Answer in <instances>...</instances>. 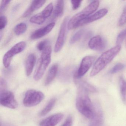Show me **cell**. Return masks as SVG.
<instances>
[{
    "mask_svg": "<svg viewBox=\"0 0 126 126\" xmlns=\"http://www.w3.org/2000/svg\"><path fill=\"white\" fill-rule=\"evenodd\" d=\"M88 92L84 88L79 86L76 106L78 111L86 118L91 119L94 114V105L88 94Z\"/></svg>",
    "mask_w": 126,
    "mask_h": 126,
    "instance_id": "1",
    "label": "cell"
},
{
    "mask_svg": "<svg viewBox=\"0 0 126 126\" xmlns=\"http://www.w3.org/2000/svg\"><path fill=\"white\" fill-rule=\"evenodd\" d=\"M121 49V46L118 45L102 53L95 62L90 73L91 76H95L101 71L115 57Z\"/></svg>",
    "mask_w": 126,
    "mask_h": 126,
    "instance_id": "2",
    "label": "cell"
},
{
    "mask_svg": "<svg viewBox=\"0 0 126 126\" xmlns=\"http://www.w3.org/2000/svg\"><path fill=\"white\" fill-rule=\"evenodd\" d=\"M119 85L122 99L123 102L126 104V81L122 77L119 79Z\"/></svg>",
    "mask_w": 126,
    "mask_h": 126,
    "instance_id": "19",
    "label": "cell"
},
{
    "mask_svg": "<svg viewBox=\"0 0 126 126\" xmlns=\"http://www.w3.org/2000/svg\"><path fill=\"white\" fill-rule=\"evenodd\" d=\"M69 20L68 17H66L61 24L59 35L54 46V51L55 53H58L60 51L64 46Z\"/></svg>",
    "mask_w": 126,
    "mask_h": 126,
    "instance_id": "7",
    "label": "cell"
},
{
    "mask_svg": "<svg viewBox=\"0 0 126 126\" xmlns=\"http://www.w3.org/2000/svg\"><path fill=\"white\" fill-rule=\"evenodd\" d=\"M72 9L73 10H76L78 9L80 6L82 1L81 0H71V1Z\"/></svg>",
    "mask_w": 126,
    "mask_h": 126,
    "instance_id": "33",
    "label": "cell"
},
{
    "mask_svg": "<svg viewBox=\"0 0 126 126\" xmlns=\"http://www.w3.org/2000/svg\"><path fill=\"white\" fill-rule=\"evenodd\" d=\"M51 52L52 48L49 45L42 52L39 64L34 75V79L36 81H39L41 79L44 75L47 68L50 63Z\"/></svg>",
    "mask_w": 126,
    "mask_h": 126,
    "instance_id": "4",
    "label": "cell"
},
{
    "mask_svg": "<svg viewBox=\"0 0 126 126\" xmlns=\"http://www.w3.org/2000/svg\"><path fill=\"white\" fill-rule=\"evenodd\" d=\"M26 46V43L25 42H19L15 44L5 54L3 58V63L6 68H8L10 66L14 56L22 52Z\"/></svg>",
    "mask_w": 126,
    "mask_h": 126,
    "instance_id": "6",
    "label": "cell"
},
{
    "mask_svg": "<svg viewBox=\"0 0 126 126\" xmlns=\"http://www.w3.org/2000/svg\"><path fill=\"white\" fill-rule=\"evenodd\" d=\"M125 66L124 64L119 63L116 64L110 71V73L114 74L119 71L122 70L124 68Z\"/></svg>",
    "mask_w": 126,
    "mask_h": 126,
    "instance_id": "26",
    "label": "cell"
},
{
    "mask_svg": "<svg viewBox=\"0 0 126 126\" xmlns=\"http://www.w3.org/2000/svg\"><path fill=\"white\" fill-rule=\"evenodd\" d=\"M126 37V29L121 32L118 35L116 39V43L120 45Z\"/></svg>",
    "mask_w": 126,
    "mask_h": 126,
    "instance_id": "28",
    "label": "cell"
},
{
    "mask_svg": "<svg viewBox=\"0 0 126 126\" xmlns=\"http://www.w3.org/2000/svg\"><path fill=\"white\" fill-rule=\"evenodd\" d=\"M48 41L47 40H44L40 42L37 46V48L40 51H43L47 46H48Z\"/></svg>",
    "mask_w": 126,
    "mask_h": 126,
    "instance_id": "29",
    "label": "cell"
},
{
    "mask_svg": "<svg viewBox=\"0 0 126 126\" xmlns=\"http://www.w3.org/2000/svg\"><path fill=\"white\" fill-rule=\"evenodd\" d=\"M7 19L5 16L1 15L0 16V30L2 31L4 29L7 24Z\"/></svg>",
    "mask_w": 126,
    "mask_h": 126,
    "instance_id": "30",
    "label": "cell"
},
{
    "mask_svg": "<svg viewBox=\"0 0 126 126\" xmlns=\"http://www.w3.org/2000/svg\"><path fill=\"white\" fill-rule=\"evenodd\" d=\"M0 125H1V126H12L11 125H10L8 124H4V123L2 124V123H1Z\"/></svg>",
    "mask_w": 126,
    "mask_h": 126,
    "instance_id": "35",
    "label": "cell"
},
{
    "mask_svg": "<svg viewBox=\"0 0 126 126\" xmlns=\"http://www.w3.org/2000/svg\"><path fill=\"white\" fill-rule=\"evenodd\" d=\"M88 126H102L104 123L103 112L100 105H94V114Z\"/></svg>",
    "mask_w": 126,
    "mask_h": 126,
    "instance_id": "11",
    "label": "cell"
},
{
    "mask_svg": "<svg viewBox=\"0 0 126 126\" xmlns=\"http://www.w3.org/2000/svg\"><path fill=\"white\" fill-rule=\"evenodd\" d=\"M46 2V0H33L32 1L29 8L23 15V17L24 18L28 17L34 12L42 7Z\"/></svg>",
    "mask_w": 126,
    "mask_h": 126,
    "instance_id": "16",
    "label": "cell"
},
{
    "mask_svg": "<svg viewBox=\"0 0 126 126\" xmlns=\"http://www.w3.org/2000/svg\"><path fill=\"white\" fill-rule=\"evenodd\" d=\"M73 121L72 116H68L64 122L63 123V124L61 126H72Z\"/></svg>",
    "mask_w": 126,
    "mask_h": 126,
    "instance_id": "34",
    "label": "cell"
},
{
    "mask_svg": "<svg viewBox=\"0 0 126 126\" xmlns=\"http://www.w3.org/2000/svg\"><path fill=\"white\" fill-rule=\"evenodd\" d=\"M126 23V5L125 6L122 14L118 21L119 26H122Z\"/></svg>",
    "mask_w": 126,
    "mask_h": 126,
    "instance_id": "27",
    "label": "cell"
},
{
    "mask_svg": "<svg viewBox=\"0 0 126 126\" xmlns=\"http://www.w3.org/2000/svg\"><path fill=\"white\" fill-rule=\"evenodd\" d=\"M76 82L79 86H80L84 88L88 92L94 93H95L97 91L96 89L94 86L84 81L77 80Z\"/></svg>",
    "mask_w": 126,
    "mask_h": 126,
    "instance_id": "23",
    "label": "cell"
},
{
    "mask_svg": "<svg viewBox=\"0 0 126 126\" xmlns=\"http://www.w3.org/2000/svg\"><path fill=\"white\" fill-rule=\"evenodd\" d=\"M94 57L92 56H86L82 60L80 66L75 74L76 79H79L86 74L91 67Z\"/></svg>",
    "mask_w": 126,
    "mask_h": 126,
    "instance_id": "9",
    "label": "cell"
},
{
    "mask_svg": "<svg viewBox=\"0 0 126 126\" xmlns=\"http://www.w3.org/2000/svg\"><path fill=\"white\" fill-rule=\"evenodd\" d=\"M64 1L59 0L57 1L54 11V17H60L62 16L64 12Z\"/></svg>",
    "mask_w": 126,
    "mask_h": 126,
    "instance_id": "18",
    "label": "cell"
},
{
    "mask_svg": "<svg viewBox=\"0 0 126 126\" xmlns=\"http://www.w3.org/2000/svg\"><path fill=\"white\" fill-rule=\"evenodd\" d=\"M0 93V103L1 105L12 109L17 107L18 103L13 93L7 90Z\"/></svg>",
    "mask_w": 126,
    "mask_h": 126,
    "instance_id": "8",
    "label": "cell"
},
{
    "mask_svg": "<svg viewBox=\"0 0 126 126\" xmlns=\"http://www.w3.org/2000/svg\"><path fill=\"white\" fill-rule=\"evenodd\" d=\"M64 115L61 113L52 115L41 121L40 126H55L63 118Z\"/></svg>",
    "mask_w": 126,
    "mask_h": 126,
    "instance_id": "14",
    "label": "cell"
},
{
    "mask_svg": "<svg viewBox=\"0 0 126 126\" xmlns=\"http://www.w3.org/2000/svg\"><path fill=\"white\" fill-rule=\"evenodd\" d=\"M53 11V5L52 3H49L46 7L41 13L46 19L48 18L51 15Z\"/></svg>",
    "mask_w": 126,
    "mask_h": 126,
    "instance_id": "25",
    "label": "cell"
},
{
    "mask_svg": "<svg viewBox=\"0 0 126 126\" xmlns=\"http://www.w3.org/2000/svg\"><path fill=\"white\" fill-rule=\"evenodd\" d=\"M36 61V57L35 54H30L26 59L25 64L26 73L27 76H29L33 72Z\"/></svg>",
    "mask_w": 126,
    "mask_h": 126,
    "instance_id": "15",
    "label": "cell"
},
{
    "mask_svg": "<svg viewBox=\"0 0 126 126\" xmlns=\"http://www.w3.org/2000/svg\"><path fill=\"white\" fill-rule=\"evenodd\" d=\"M46 19L41 12L32 17L30 19V22L34 24L41 25L45 22Z\"/></svg>",
    "mask_w": 126,
    "mask_h": 126,
    "instance_id": "21",
    "label": "cell"
},
{
    "mask_svg": "<svg viewBox=\"0 0 126 126\" xmlns=\"http://www.w3.org/2000/svg\"><path fill=\"white\" fill-rule=\"evenodd\" d=\"M84 29H81L75 33L71 38L70 43L71 44H73L79 40L84 33Z\"/></svg>",
    "mask_w": 126,
    "mask_h": 126,
    "instance_id": "24",
    "label": "cell"
},
{
    "mask_svg": "<svg viewBox=\"0 0 126 126\" xmlns=\"http://www.w3.org/2000/svg\"><path fill=\"white\" fill-rule=\"evenodd\" d=\"M11 0H4L1 1L0 7V13L2 14L4 12L6 8L8 7V6L9 5L11 2Z\"/></svg>",
    "mask_w": 126,
    "mask_h": 126,
    "instance_id": "31",
    "label": "cell"
},
{
    "mask_svg": "<svg viewBox=\"0 0 126 126\" xmlns=\"http://www.w3.org/2000/svg\"><path fill=\"white\" fill-rule=\"evenodd\" d=\"M99 5V2L98 0L93 1L82 11L75 15L69 20L68 29L69 30L74 29L79 22L94 13L98 8Z\"/></svg>",
    "mask_w": 126,
    "mask_h": 126,
    "instance_id": "3",
    "label": "cell"
},
{
    "mask_svg": "<svg viewBox=\"0 0 126 126\" xmlns=\"http://www.w3.org/2000/svg\"><path fill=\"white\" fill-rule=\"evenodd\" d=\"M108 12L107 9H100L93 15H90L89 16L82 20L80 22H79L76 25L75 29L93 22L102 18L107 14Z\"/></svg>",
    "mask_w": 126,
    "mask_h": 126,
    "instance_id": "10",
    "label": "cell"
},
{
    "mask_svg": "<svg viewBox=\"0 0 126 126\" xmlns=\"http://www.w3.org/2000/svg\"><path fill=\"white\" fill-rule=\"evenodd\" d=\"M56 103V99L53 98L48 102L47 105L40 113V116H44L49 113L53 108Z\"/></svg>",
    "mask_w": 126,
    "mask_h": 126,
    "instance_id": "20",
    "label": "cell"
},
{
    "mask_svg": "<svg viewBox=\"0 0 126 126\" xmlns=\"http://www.w3.org/2000/svg\"><path fill=\"white\" fill-rule=\"evenodd\" d=\"M27 26L25 23H20L16 26L14 29L15 33L17 36L21 35L26 31Z\"/></svg>",
    "mask_w": 126,
    "mask_h": 126,
    "instance_id": "22",
    "label": "cell"
},
{
    "mask_svg": "<svg viewBox=\"0 0 126 126\" xmlns=\"http://www.w3.org/2000/svg\"><path fill=\"white\" fill-rule=\"evenodd\" d=\"M7 85L6 81L4 79L0 78V92L6 90Z\"/></svg>",
    "mask_w": 126,
    "mask_h": 126,
    "instance_id": "32",
    "label": "cell"
},
{
    "mask_svg": "<svg viewBox=\"0 0 126 126\" xmlns=\"http://www.w3.org/2000/svg\"><path fill=\"white\" fill-rule=\"evenodd\" d=\"M58 70V64H54L49 69L45 81V85H47L50 84L55 79Z\"/></svg>",
    "mask_w": 126,
    "mask_h": 126,
    "instance_id": "17",
    "label": "cell"
},
{
    "mask_svg": "<svg viewBox=\"0 0 126 126\" xmlns=\"http://www.w3.org/2000/svg\"><path fill=\"white\" fill-rule=\"evenodd\" d=\"M89 47L94 50L101 51L106 47V42L100 36H96L92 37L88 42Z\"/></svg>",
    "mask_w": 126,
    "mask_h": 126,
    "instance_id": "12",
    "label": "cell"
},
{
    "mask_svg": "<svg viewBox=\"0 0 126 126\" xmlns=\"http://www.w3.org/2000/svg\"><path fill=\"white\" fill-rule=\"evenodd\" d=\"M55 25V23H50L45 27L34 31L31 35V39L33 40L38 39L45 36L51 32Z\"/></svg>",
    "mask_w": 126,
    "mask_h": 126,
    "instance_id": "13",
    "label": "cell"
},
{
    "mask_svg": "<svg viewBox=\"0 0 126 126\" xmlns=\"http://www.w3.org/2000/svg\"><path fill=\"white\" fill-rule=\"evenodd\" d=\"M44 97V94L41 91L34 90H29L25 94L23 100V105L28 107L36 106L43 101Z\"/></svg>",
    "mask_w": 126,
    "mask_h": 126,
    "instance_id": "5",
    "label": "cell"
}]
</instances>
